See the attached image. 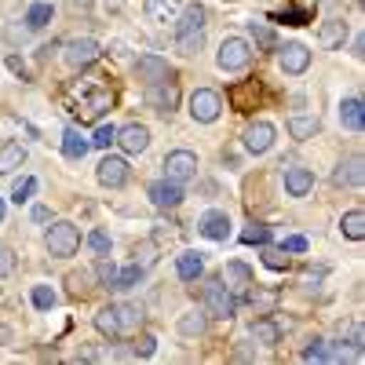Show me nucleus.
<instances>
[{
	"label": "nucleus",
	"mask_w": 365,
	"mask_h": 365,
	"mask_svg": "<svg viewBox=\"0 0 365 365\" xmlns=\"http://www.w3.org/2000/svg\"><path fill=\"white\" fill-rule=\"evenodd\" d=\"M70 103H73V113L81 120H99L113 106V91L103 84V77H88V81L70 88Z\"/></svg>",
	"instance_id": "1"
},
{
	"label": "nucleus",
	"mask_w": 365,
	"mask_h": 365,
	"mask_svg": "<svg viewBox=\"0 0 365 365\" xmlns=\"http://www.w3.org/2000/svg\"><path fill=\"white\" fill-rule=\"evenodd\" d=\"M205 26H208V11L201 4L182 8L179 19H175V48L182 55H197L201 44H205Z\"/></svg>",
	"instance_id": "2"
},
{
	"label": "nucleus",
	"mask_w": 365,
	"mask_h": 365,
	"mask_svg": "<svg viewBox=\"0 0 365 365\" xmlns=\"http://www.w3.org/2000/svg\"><path fill=\"white\" fill-rule=\"evenodd\" d=\"M201 299H205V314L220 318V322H230V318L237 314V296H234L220 278H212V282L201 289Z\"/></svg>",
	"instance_id": "3"
},
{
	"label": "nucleus",
	"mask_w": 365,
	"mask_h": 365,
	"mask_svg": "<svg viewBox=\"0 0 365 365\" xmlns=\"http://www.w3.org/2000/svg\"><path fill=\"white\" fill-rule=\"evenodd\" d=\"M44 245L55 259H70L77 249H81V230L70 223V220H58L48 227V237H44Z\"/></svg>",
	"instance_id": "4"
},
{
	"label": "nucleus",
	"mask_w": 365,
	"mask_h": 365,
	"mask_svg": "<svg viewBox=\"0 0 365 365\" xmlns=\"http://www.w3.org/2000/svg\"><path fill=\"white\" fill-rule=\"evenodd\" d=\"M216 63H220V70H227V73H234V70H245V66L252 63L249 41H241V37H227V41L220 44Z\"/></svg>",
	"instance_id": "5"
},
{
	"label": "nucleus",
	"mask_w": 365,
	"mask_h": 365,
	"mask_svg": "<svg viewBox=\"0 0 365 365\" xmlns=\"http://www.w3.org/2000/svg\"><path fill=\"white\" fill-rule=\"evenodd\" d=\"M146 106L158 110V113H172L179 106V84L172 77L158 81V84H146Z\"/></svg>",
	"instance_id": "6"
},
{
	"label": "nucleus",
	"mask_w": 365,
	"mask_h": 365,
	"mask_svg": "<svg viewBox=\"0 0 365 365\" xmlns=\"http://www.w3.org/2000/svg\"><path fill=\"white\" fill-rule=\"evenodd\" d=\"M220 110H223V103H220V96L212 88H197L190 96V117L201 120V125H212V120L220 117Z\"/></svg>",
	"instance_id": "7"
},
{
	"label": "nucleus",
	"mask_w": 365,
	"mask_h": 365,
	"mask_svg": "<svg viewBox=\"0 0 365 365\" xmlns=\"http://www.w3.org/2000/svg\"><path fill=\"white\" fill-rule=\"evenodd\" d=\"M63 58H66V66H70V70H84V66H91V63L99 58V44L91 41V37L66 41V51H63Z\"/></svg>",
	"instance_id": "8"
},
{
	"label": "nucleus",
	"mask_w": 365,
	"mask_h": 365,
	"mask_svg": "<svg viewBox=\"0 0 365 365\" xmlns=\"http://www.w3.org/2000/svg\"><path fill=\"white\" fill-rule=\"evenodd\" d=\"M96 175H99L103 187L120 190V187H125V182L132 179V168H128V161H125V158H103V161H99V168H96Z\"/></svg>",
	"instance_id": "9"
},
{
	"label": "nucleus",
	"mask_w": 365,
	"mask_h": 365,
	"mask_svg": "<svg viewBox=\"0 0 365 365\" xmlns=\"http://www.w3.org/2000/svg\"><path fill=\"white\" fill-rule=\"evenodd\" d=\"M165 175L182 182V179H194L197 175V158L190 154V150H172V154L165 158Z\"/></svg>",
	"instance_id": "10"
},
{
	"label": "nucleus",
	"mask_w": 365,
	"mask_h": 365,
	"mask_svg": "<svg viewBox=\"0 0 365 365\" xmlns=\"http://www.w3.org/2000/svg\"><path fill=\"white\" fill-rule=\"evenodd\" d=\"M241 143H245L249 154H267V150L274 146V125L270 120H252V125L245 128V135H241Z\"/></svg>",
	"instance_id": "11"
},
{
	"label": "nucleus",
	"mask_w": 365,
	"mask_h": 365,
	"mask_svg": "<svg viewBox=\"0 0 365 365\" xmlns=\"http://www.w3.org/2000/svg\"><path fill=\"white\" fill-rule=\"evenodd\" d=\"M182 197H187V194H182V187H179V182L175 179H158L154 182V187H150V201H154L161 212H168V208H179L182 205Z\"/></svg>",
	"instance_id": "12"
},
{
	"label": "nucleus",
	"mask_w": 365,
	"mask_h": 365,
	"mask_svg": "<svg viewBox=\"0 0 365 365\" xmlns=\"http://www.w3.org/2000/svg\"><path fill=\"white\" fill-rule=\"evenodd\" d=\"M227 99H230V106H234L237 113L256 110V103H259V81H256V77H252V81H237V84L227 91Z\"/></svg>",
	"instance_id": "13"
},
{
	"label": "nucleus",
	"mask_w": 365,
	"mask_h": 365,
	"mask_svg": "<svg viewBox=\"0 0 365 365\" xmlns=\"http://www.w3.org/2000/svg\"><path fill=\"white\" fill-rule=\"evenodd\" d=\"M278 66L285 70V73H303V70H307L311 66V51H307V44H285V48H278Z\"/></svg>",
	"instance_id": "14"
},
{
	"label": "nucleus",
	"mask_w": 365,
	"mask_h": 365,
	"mask_svg": "<svg viewBox=\"0 0 365 365\" xmlns=\"http://www.w3.org/2000/svg\"><path fill=\"white\" fill-rule=\"evenodd\" d=\"M332 182H336V187H361V182H365V161H361V154L344 158L340 168L332 172Z\"/></svg>",
	"instance_id": "15"
},
{
	"label": "nucleus",
	"mask_w": 365,
	"mask_h": 365,
	"mask_svg": "<svg viewBox=\"0 0 365 365\" xmlns=\"http://www.w3.org/2000/svg\"><path fill=\"white\" fill-rule=\"evenodd\" d=\"M220 282H223V285H227V289H230L234 296H245V289H249V285H252L256 278H252V270H249L245 263L230 259V263L223 267V274H220Z\"/></svg>",
	"instance_id": "16"
},
{
	"label": "nucleus",
	"mask_w": 365,
	"mask_h": 365,
	"mask_svg": "<svg viewBox=\"0 0 365 365\" xmlns=\"http://www.w3.org/2000/svg\"><path fill=\"white\" fill-rule=\"evenodd\" d=\"M135 73H139V81H146V84H158V81L175 77L172 66L165 63V58H158V55H143L139 63H135Z\"/></svg>",
	"instance_id": "17"
},
{
	"label": "nucleus",
	"mask_w": 365,
	"mask_h": 365,
	"mask_svg": "<svg viewBox=\"0 0 365 365\" xmlns=\"http://www.w3.org/2000/svg\"><path fill=\"white\" fill-rule=\"evenodd\" d=\"M143 11H146V19H150V22L168 26V22H175V19H179L182 4H179V0H146Z\"/></svg>",
	"instance_id": "18"
},
{
	"label": "nucleus",
	"mask_w": 365,
	"mask_h": 365,
	"mask_svg": "<svg viewBox=\"0 0 365 365\" xmlns=\"http://www.w3.org/2000/svg\"><path fill=\"white\" fill-rule=\"evenodd\" d=\"M197 230L205 237H212V241H227L230 237V216H227V212H205Z\"/></svg>",
	"instance_id": "19"
},
{
	"label": "nucleus",
	"mask_w": 365,
	"mask_h": 365,
	"mask_svg": "<svg viewBox=\"0 0 365 365\" xmlns=\"http://www.w3.org/2000/svg\"><path fill=\"white\" fill-rule=\"evenodd\" d=\"M113 143H120V150H125V154H143V150L150 146V132H146L143 125H128V128L117 132Z\"/></svg>",
	"instance_id": "20"
},
{
	"label": "nucleus",
	"mask_w": 365,
	"mask_h": 365,
	"mask_svg": "<svg viewBox=\"0 0 365 365\" xmlns=\"http://www.w3.org/2000/svg\"><path fill=\"white\" fill-rule=\"evenodd\" d=\"M347 22L344 19H329L322 29H318V44L325 48V51H332V48H344V41H347Z\"/></svg>",
	"instance_id": "21"
},
{
	"label": "nucleus",
	"mask_w": 365,
	"mask_h": 365,
	"mask_svg": "<svg viewBox=\"0 0 365 365\" xmlns=\"http://www.w3.org/2000/svg\"><path fill=\"white\" fill-rule=\"evenodd\" d=\"M285 190L292 197H307L314 190V172L311 168H285Z\"/></svg>",
	"instance_id": "22"
},
{
	"label": "nucleus",
	"mask_w": 365,
	"mask_h": 365,
	"mask_svg": "<svg viewBox=\"0 0 365 365\" xmlns=\"http://www.w3.org/2000/svg\"><path fill=\"white\" fill-rule=\"evenodd\" d=\"M175 274H179L182 282H197L201 274H205V256H201V252H194V249L179 252V259H175Z\"/></svg>",
	"instance_id": "23"
},
{
	"label": "nucleus",
	"mask_w": 365,
	"mask_h": 365,
	"mask_svg": "<svg viewBox=\"0 0 365 365\" xmlns=\"http://www.w3.org/2000/svg\"><path fill=\"white\" fill-rule=\"evenodd\" d=\"M245 303H249L256 314H270L274 303H278V292H274V289H259V285L252 282V285L245 289Z\"/></svg>",
	"instance_id": "24"
},
{
	"label": "nucleus",
	"mask_w": 365,
	"mask_h": 365,
	"mask_svg": "<svg viewBox=\"0 0 365 365\" xmlns=\"http://www.w3.org/2000/svg\"><path fill=\"white\" fill-rule=\"evenodd\" d=\"M340 125L351 128V132L365 128V106H361V99H344L340 103Z\"/></svg>",
	"instance_id": "25"
},
{
	"label": "nucleus",
	"mask_w": 365,
	"mask_h": 365,
	"mask_svg": "<svg viewBox=\"0 0 365 365\" xmlns=\"http://www.w3.org/2000/svg\"><path fill=\"white\" fill-rule=\"evenodd\" d=\"M22 165H26V146L22 143H4L0 146V175H8V172H15Z\"/></svg>",
	"instance_id": "26"
},
{
	"label": "nucleus",
	"mask_w": 365,
	"mask_h": 365,
	"mask_svg": "<svg viewBox=\"0 0 365 365\" xmlns=\"http://www.w3.org/2000/svg\"><path fill=\"white\" fill-rule=\"evenodd\" d=\"M113 314H117V325H120V336H125V332H135L143 325V311L132 307V303H113Z\"/></svg>",
	"instance_id": "27"
},
{
	"label": "nucleus",
	"mask_w": 365,
	"mask_h": 365,
	"mask_svg": "<svg viewBox=\"0 0 365 365\" xmlns=\"http://www.w3.org/2000/svg\"><path fill=\"white\" fill-rule=\"evenodd\" d=\"M318 132H322V120H318L314 113H311V117H292V120H289V135H292V139H314Z\"/></svg>",
	"instance_id": "28"
},
{
	"label": "nucleus",
	"mask_w": 365,
	"mask_h": 365,
	"mask_svg": "<svg viewBox=\"0 0 365 365\" xmlns=\"http://www.w3.org/2000/svg\"><path fill=\"white\" fill-rule=\"evenodd\" d=\"M252 340H256V344H263V347H274V344L282 340V332H278V325L267 322V314H263L259 322H252Z\"/></svg>",
	"instance_id": "29"
},
{
	"label": "nucleus",
	"mask_w": 365,
	"mask_h": 365,
	"mask_svg": "<svg viewBox=\"0 0 365 365\" xmlns=\"http://www.w3.org/2000/svg\"><path fill=\"white\" fill-rule=\"evenodd\" d=\"M88 146H91V143H88L77 128H70V132L63 135V154H66L70 161H81V158L88 154Z\"/></svg>",
	"instance_id": "30"
},
{
	"label": "nucleus",
	"mask_w": 365,
	"mask_h": 365,
	"mask_svg": "<svg viewBox=\"0 0 365 365\" xmlns=\"http://www.w3.org/2000/svg\"><path fill=\"white\" fill-rule=\"evenodd\" d=\"M96 329L103 332L106 340H120V325H117V314H113V303L103 311H96Z\"/></svg>",
	"instance_id": "31"
},
{
	"label": "nucleus",
	"mask_w": 365,
	"mask_h": 365,
	"mask_svg": "<svg viewBox=\"0 0 365 365\" xmlns=\"http://www.w3.org/2000/svg\"><path fill=\"white\" fill-rule=\"evenodd\" d=\"M340 230H344V237H351V241H361V237H365V212H361V208L347 212V216L340 220Z\"/></svg>",
	"instance_id": "32"
},
{
	"label": "nucleus",
	"mask_w": 365,
	"mask_h": 365,
	"mask_svg": "<svg viewBox=\"0 0 365 365\" xmlns=\"http://www.w3.org/2000/svg\"><path fill=\"white\" fill-rule=\"evenodd\" d=\"M66 285H70V296L73 299H84V296H91V270H77V274H70L66 278Z\"/></svg>",
	"instance_id": "33"
},
{
	"label": "nucleus",
	"mask_w": 365,
	"mask_h": 365,
	"mask_svg": "<svg viewBox=\"0 0 365 365\" xmlns=\"http://www.w3.org/2000/svg\"><path fill=\"white\" fill-rule=\"evenodd\" d=\"M205 325H208V318L201 311H187V314L179 318V332H182V336H201Z\"/></svg>",
	"instance_id": "34"
},
{
	"label": "nucleus",
	"mask_w": 365,
	"mask_h": 365,
	"mask_svg": "<svg viewBox=\"0 0 365 365\" xmlns=\"http://www.w3.org/2000/svg\"><path fill=\"white\" fill-rule=\"evenodd\" d=\"M51 15H55L51 4H34V8L26 11V26H29V29H44V26L51 22Z\"/></svg>",
	"instance_id": "35"
},
{
	"label": "nucleus",
	"mask_w": 365,
	"mask_h": 365,
	"mask_svg": "<svg viewBox=\"0 0 365 365\" xmlns=\"http://www.w3.org/2000/svg\"><path fill=\"white\" fill-rule=\"evenodd\" d=\"M139 282H143V267H139V263H132V267H125V270H117L113 289H135Z\"/></svg>",
	"instance_id": "36"
},
{
	"label": "nucleus",
	"mask_w": 365,
	"mask_h": 365,
	"mask_svg": "<svg viewBox=\"0 0 365 365\" xmlns=\"http://www.w3.org/2000/svg\"><path fill=\"white\" fill-rule=\"evenodd\" d=\"M241 241H245V245H267V241H270V227L249 223L245 230H241Z\"/></svg>",
	"instance_id": "37"
},
{
	"label": "nucleus",
	"mask_w": 365,
	"mask_h": 365,
	"mask_svg": "<svg viewBox=\"0 0 365 365\" xmlns=\"http://www.w3.org/2000/svg\"><path fill=\"white\" fill-rule=\"evenodd\" d=\"M263 263L270 270H285L289 267V256H285V249H274L270 241H267V245H263Z\"/></svg>",
	"instance_id": "38"
},
{
	"label": "nucleus",
	"mask_w": 365,
	"mask_h": 365,
	"mask_svg": "<svg viewBox=\"0 0 365 365\" xmlns=\"http://www.w3.org/2000/svg\"><path fill=\"white\" fill-rule=\"evenodd\" d=\"M96 278H99L106 289H113V282H117V267H113V259H110V256H103V259L96 263Z\"/></svg>",
	"instance_id": "39"
},
{
	"label": "nucleus",
	"mask_w": 365,
	"mask_h": 365,
	"mask_svg": "<svg viewBox=\"0 0 365 365\" xmlns=\"http://www.w3.org/2000/svg\"><path fill=\"white\" fill-rule=\"evenodd\" d=\"M132 351H135V358H154V351H158V340L150 336V332H139V336H135V344H132Z\"/></svg>",
	"instance_id": "40"
},
{
	"label": "nucleus",
	"mask_w": 365,
	"mask_h": 365,
	"mask_svg": "<svg viewBox=\"0 0 365 365\" xmlns=\"http://www.w3.org/2000/svg\"><path fill=\"white\" fill-rule=\"evenodd\" d=\"M252 37H256V44L267 48V51H270V48H278V41H274V29L263 26V22H252Z\"/></svg>",
	"instance_id": "41"
},
{
	"label": "nucleus",
	"mask_w": 365,
	"mask_h": 365,
	"mask_svg": "<svg viewBox=\"0 0 365 365\" xmlns=\"http://www.w3.org/2000/svg\"><path fill=\"white\" fill-rule=\"evenodd\" d=\"M34 307H37V311H51V307H55V292H51L48 285H37V289H34Z\"/></svg>",
	"instance_id": "42"
},
{
	"label": "nucleus",
	"mask_w": 365,
	"mask_h": 365,
	"mask_svg": "<svg viewBox=\"0 0 365 365\" xmlns=\"http://www.w3.org/2000/svg\"><path fill=\"white\" fill-rule=\"evenodd\" d=\"M34 190H37V179H29V175H26V179H19L15 187H11V197L22 205V201H29V194H34Z\"/></svg>",
	"instance_id": "43"
},
{
	"label": "nucleus",
	"mask_w": 365,
	"mask_h": 365,
	"mask_svg": "<svg viewBox=\"0 0 365 365\" xmlns=\"http://www.w3.org/2000/svg\"><path fill=\"white\" fill-rule=\"evenodd\" d=\"M113 139H117V128H113V125H99V128H96V135H91V146L106 150Z\"/></svg>",
	"instance_id": "44"
},
{
	"label": "nucleus",
	"mask_w": 365,
	"mask_h": 365,
	"mask_svg": "<svg viewBox=\"0 0 365 365\" xmlns=\"http://www.w3.org/2000/svg\"><path fill=\"white\" fill-rule=\"evenodd\" d=\"M299 358H303V361H325V340H318V336H314L307 347H303V354H299Z\"/></svg>",
	"instance_id": "45"
},
{
	"label": "nucleus",
	"mask_w": 365,
	"mask_h": 365,
	"mask_svg": "<svg viewBox=\"0 0 365 365\" xmlns=\"http://www.w3.org/2000/svg\"><path fill=\"white\" fill-rule=\"evenodd\" d=\"M158 256H154V241H143V245H135V263L146 270L150 263H154Z\"/></svg>",
	"instance_id": "46"
},
{
	"label": "nucleus",
	"mask_w": 365,
	"mask_h": 365,
	"mask_svg": "<svg viewBox=\"0 0 365 365\" xmlns=\"http://www.w3.org/2000/svg\"><path fill=\"white\" fill-rule=\"evenodd\" d=\"M88 245L96 249L99 256H110V234H103V230H91V237H88Z\"/></svg>",
	"instance_id": "47"
},
{
	"label": "nucleus",
	"mask_w": 365,
	"mask_h": 365,
	"mask_svg": "<svg viewBox=\"0 0 365 365\" xmlns=\"http://www.w3.org/2000/svg\"><path fill=\"white\" fill-rule=\"evenodd\" d=\"M11 270H15V252L8 245H0V278H8Z\"/></svg>",
	"instance_id": "48"
},
{
	"label": "nucleus",
	"mask_w": 365,
	"mask_h": 365,
	"mask_svg": "<svg viewBox=\"0 0 365 365\" xmlns=\"http://www.w3.org/2000/svg\"><path fill=\"white\" fill-rule=\"evenodd\" d=\"M274 22H289V26H303V22H311V11H285V15H274Z\"/></svg>",
	"instance_id": "49"
},
{
	"label": "nucleus",
	"mask_w": 365,
	"mask_h": 365,
	"mask_svg": "<svg viewBox=\"0 0 365 365\" xmlns=\"http://www.w3.org/2000/svg\"><path fill=\"white\" fill-rule=\"evenodd\" d=\"M285 252H307V237H299V234H292V237H285V245H282Z\"/></svg>",
	"instance_id": "50"
},
{
	"label": "nucleus",
	"mask_w": 365,
	"mask_h": 365,
	"mask_svg": "<svg viewBox=\"0 0 365 365\" xmlns=\"http://www.w3.org/2000/svg\"><path fill=\"white\" fill-rule=\"evenodd\" d=\"M8 70H11V73H19L22 81L29 77V73H26V63H22V58H19V55H8Z\"/></svg>",
	"instance_id": "51"
},
{
	"label": "nucleus",
	"mask_w": 365,
	"mask_h": 365,
	"mask_svg": "<svg viewBox=\"0 0 365 365\" xmlns=\"http://www.w3.org/2000/svg\"><path fill=\"white\" fill-rule=\"evenodd\" d=\"M91 4H96V0H70V8H73V11H88Z\"/></svg>",
	"instance_id": "52"
},
{
	"label": "nucleus",
	"mask_w": 365,
	"mask_h": 365,
	"mask_svg": "<svg viewBox=\"0 0 365 365\" xmlns=\"http://www.w3.org/2000/svg\"><path fill=\"white\" fill-rule=\"evenodd\" d=\"M51 51H58V44H44V48H41V63H48Z\"/></svg>",
	"instance_id": "53"
},
{
	"label": "nucleus",
	"mask_w": 365,
	"mask_h": 365,
	"mask_svg": "<svg viewBox=\"0 0 365 365\" xmlns=\"http://www.w3.org/2000/svg\"><path fill=\"white\" fill-rule=\"evenodd\" d=\"M361 55H365V41L358 37V41H354V58H361Z\"/></svg>",
	"instance_id": "54"
},
{
	"label": "nucleus",
	"mask_w": 365,
	"mask_h": 365,
	"mask_svg": "<svg viewBox=\"0 0 365 365\" xmlns=\"http://www.w3.org/2000/svg\"><path fill=\"white\" fill-rule=\"evenodd\" d=\"M340 4V0H322V8H336Z\"/></svg>",
	"instance_id": "55"
},
{
	"label": "nucleus",
	"mask_w": 365,
	"mask_h": 365,
	"mask_svg": "<svg viewBox=\"0 0 365 365\" xmlns=\"http://www.w3.org/2000/svg\"><path fill=\"white\" fill-rule=\"evenodd\" d=\"M0 220H4V197H0Z\"/></svg>",
	"instance_id": "56"
}]
</instances>
